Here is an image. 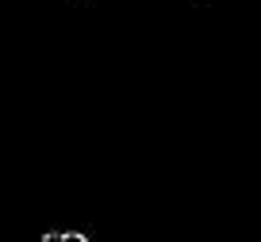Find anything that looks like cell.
I'll return each mask as SVG.
<instances>
[{
    "instance_id": "cell-2",
    "label": "cell",
    "mask_w": 261,
    "mask_h": 242,
    "mask_svg": "<svg viewBox=\"0 0 261 242\" xmlns=\"http://www.w3.org/2000/svg\"><path fill=\"white\" fill-rule=\"evenodd\" d=\"M42 242H62V234H58V231H50V234H42Z\"/></svg>"
},
{
    "instance_id": "cell-1",
    "label": "cell",
    "mask_w": 261,
    "mask_h": 242,
    "mask_svg": "<svg viewBox=\"0 0 261 242\" xmlns=\"http://www.w3.org/2000/svg\"><path fill=\"white\" fill-rule=\"evenodd\" d=\"M62 242H89L85 234H77V231H69V234H62Z\"/></svg>"
}]
</instances>
